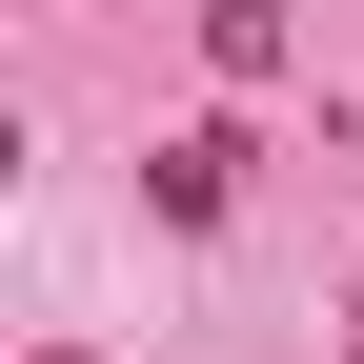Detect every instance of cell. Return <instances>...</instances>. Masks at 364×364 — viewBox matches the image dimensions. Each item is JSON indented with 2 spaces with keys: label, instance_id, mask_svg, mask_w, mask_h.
I'll return each mask as SVG.
<instances>
[{
  "label": "cell",
  "instance_id": "1",
  "mask_svg": "<svg viewBox=\"0 0 364 364\" xmlns=\"http://www.w3.org/2000/svg\"><path fill=\"white\" fill-rule=\"evenodd\" d=\"M223 203H243V122H182L162 142V223H223Z\"/></svg>",
  "mask_w": 364,
  "mask_h": 364
},
{
  "label": "cell",
  "instance_id": "2",
  "mask_svg": "<svg viewBox=\"0 0 364 364\" xmlns=\"http://www.w3.org/2000/svg\"><path fill=\"white\" fill-rule=\"evenodd\" d=\"M203 41H223V81H263L284 61V0H203Z\"/></svg>",
  "mask_w": 364,
  "mask_h": 364
},
{
  "label": "cell",
  "instance_id": "3",
  "mask_svg": "<svg viewBox=\"0 0 364 364\" xmlns=\"http://www.w3.org/2000/svg\"><path fill=\"white\" fill-rule=\"evenodd\" d=\"M41 364H81V344H41Z\"/></svg>",
  "mask_w": 364,
  "mask_h": 364
}]
</instances>
